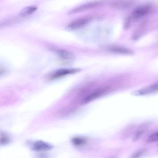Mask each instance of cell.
<instances>
[{
    "label": "cell",
    "instance_id": "cell-14",
    "mask_svg": "<svg viewBox=\"0 0 158 158\" xmlns=\"http://www.w3.org/2000/svg\"><path fill=\"white\" fill-rule=\"evenodd\" d=\"M158 141V132L153 134L150 135L146 140L147 143L156 142Z\"/></svg>",
    "mask_w": 158,
    "mask_h": 158
},
{
    "label": "cell",
    "instance_id": "cell-15",
    "mask_svg": "<svg viewBox=\"0 0 158 158\" xmlns=\"http://www.w3.org/2000/svg\"><path fill=\"white\" fill-rule=\"evenodd\" d=\"M132 19L131 17H127L124 22L123 27L125 30H127L129 28Z\"/></svg>",
    "mask_w": 158,
    "mask_h": 158
},
{
    "label": "cell",
    "instance_id": "cell-5",
    "mask_svg": "<svg viewBox=\"0 0 158 158\" xmlns=\"http://www.w3.org/2000/svg\"><path fill=\"white\" fill-rule=\"evenodd\" d=\"M53 146L50 143L43 141H37L34 142L31 147L32 149L35 151L44 152L50 150Z\"/></svg>",
    "mask_w": 158,
    "mask_h": 158
},
{
    "label": "cell",
    "instance_id": "cell-11",
    "mask_svg": "<svg viewBox=\"0 0 158 158\" xmlns=\"http://www.w3.org/2000/svg\"><path fill=\"white\" fill-rule=\"evenodd\" d=\"M37 9L35 6H29L23 8L19 13V15L21 17H24L32 14Z\"/></svg>",
    "mask_w": 158,
    "mask_h": 158
},
{
    "label": "cell",
    "instance_id": "cell-13",
    "mask_svg": "<svg viewBox=\"0 0 158 158\" xmlns=\"http://www.w3.org/2000/svg\"><path fill=\"white\" fill-rule=\"evenodd\" d=\"M11 141L9 135L5 133H1L0 138L1 145H4L9 143Z\"/></svg>",
    "mask_w": 158,
    "mask_h": 158
},
{
    "label": "cell",
    "instance_id": "cell-8",
    "mask_svg": "<svg viewBox=\"0 0 158 158\" xmlns=\"http://www.w3.org/2000/svg\"><path fill=\"white\" fill-rule=\"evenodd\" d=\"M150 7L148 6H144L138 7L132 13L131 16V19L136 20L146 15L149 12Z\"/></svg>",
    "mask_w": 158,
    "mask_h": 158
},
{
    "label": "cell",
    "instance_id": "cell-4",
    "mask_svg": "<svg viewBox=\"0 0 158 158\" xmlns=\"http://www.w3.org/2000/svg\"><path fill=\"white\" fill-rule=\"evenodd\" d=\"M133 3V0H114L110 3V6L116 9L123 10L129 8Z\"/></svg>",
    "mask_w": 158,
    "mask_h": 158
},
{
    "label": "cell",
    "instance_id": "cell-16",
    "mask_svg": "<svg viewBox=\"0 0 158 158\" xmlns=\"http://www.w3.org/2000/svg\"><path fill=\"white\" fill-rule=\"evenodd\" d=\"M146 151L145 149L139 150L135 152L131 156V158H138L144 153Z\"/></svg>",
    "mask_w": 158,
    "mask_h": 158
},
{
    "label": "cell",
    "instance_id": "cell-1",
    "mask_svg": "<svg viewBox=\"0 0 158 158\" xmlns=\"http://www.w3.org/2000/svg\"><path fill=\"white\" fill-rule=\"evenodd\" d=\"M103 3L102 1H93L78 6L69 11L68 14L73 15L98 7Z\"/></svg>",
    "mask_w": 158,
    "mask_h": 158
},
{
    "label": "cell",
    "instance_id": "cell-10",
    "mask_svg": "<svg viewBox=\"0 0 158 158\" xmlns=\"http://www.w3.org/2000/svg\"><path fill=\"white\" fill-rule=\"evenodd\" d=\"M57 53L60 59L66 62H71L75 58V55L72 52L64 50H58Z\"/></svg>",
    "mask_w": 158,
    "mask_h": 158
},
{
    "label": "cell",
    "instance_id": "cell-6",
    "mask_svg": "<svg viewBox=\"0 0 158 158\" xmlns=\"http://www.w3.org/2000/svg\"><path fill=\"white\" fill-rule=\"evenodd\" d=\"M107 50L112 52L120 54H131L133 52L131 50L117 45H111L107 47Z\"/></svg>",
    "mask_w": 158,
    "mask_h": 158
},
{
    "label": "cell",
    "instance_id": "cell-3",
    "mask_svg": "<svg viewBox=\"0 0 158 158\" xmlns=\"http://www.w3.org/2000/svg\"><path fill=\"white\" fill-rule=\"evenodd\" d=\"M81 69L79 68L62 69L54 71L48 77L49 80H54L59 79L66 75L72 74L80 71Z\"/></svg>",
    "mask_w": 158,
    "mask_h": 158
},
{
    "label": "cell",
    "instance_id": "cell-18",
    "mask_svg": "<svg viewBox=\"0 0 158 158\" xmlns=\"http://www.w3.org/2000/svg\"><path fill=\"white\" fill-rule=\"evenodd\" d=\"M157 145H158V144H157Z\"/></svg>",
    "mask_w": 158,
    "mask_h": 158
},
{
    "label": "cell",
    "instance_id": "cell-12",
    "mask_svg": "<svg viewBox=\"0 0 158 158\" xmlns=\"http://www.w3.org/2000/svg\"><path fill=\"white\" fill-rule=\"evenodd\" d=\"M86 142L85 138L81 137H76L71 139L72 143L75 146H79L85 144Z\"/></svg>",
    "mask_w": 158,
    "mask_h": 158
},
{
    "label": "cell",
    "instance_id": "cell-7",
    "mask_svg": "<svg viewBox=\"0 0 158 158\" xmlns=\"http://www.w3.org/2000/svg\"><path fill=\"white\" fill-rule=\"evenodd\" d=\"M158 90V83L145 88L134 91L131 94L134 96L144 95L154 93Z\"/></svg>",
    "mask_w": 158,
    "mask_h": 158
},
{
    "label": "cell",
    "instance_id": "cell-17",
    "mask_svg": "<svg viewBox=\"0 0 158 158\" xmlns=\"http://www.w3.org/2000/svg\"><path fill=\"white\" fill-rule=\"evenodd\" d=\"M144 132V131L143 130H140L137 131L133 136V141H137L143 133Z\"/></svg>",
    "mask_w": 158,
    "mask_h": 158
},
{
    "label": "cell",
    "instance_id": "cell-9",
    "mask_svg": "<svg viewBox=\"0 0 158 158\" xmlns=\"http://www.w3.org/2000/svg\"><path fill=\"white\" fill-rule=\"evenodd\" d=\"M106 87L101 88L90 94L84 99L83 102L87 103L94 100L104 94L106 91Z\"/></svg>",
    "mask_w": 158,
    "mask_h": 158
},
{
    "label": "cell",
    "instance_id": "cell-2",
    "mask_svg": "<svg viewBox=\"0 0 158 158\" xmlns=\"http://www.w3.org/2000/svg\"><path fill=\"white\" fill-rule=\"evenodd\" d=\"M93 18V16L88 15L78 18L70 23L66 27V29L69 31H73L78 29L89 23Z\"/></svg>",
    "mask_w": 158,
    "mask_h": 158
}]
</instances>
